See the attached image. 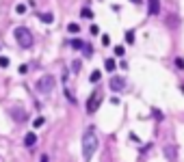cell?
<instances>
[{
  "label": "cell",
  "instance_id": "obj_1",
  "mask_svg": "<svg viewBox=\"0 0 184 162\" xmlns=\"http://www.w3.org/2000/svg\"><path fill=\"white\" fill-rule=\"evenodd\" d=\"M96 149H98V134H96L93 128H91V130H87L82 134V156H85L87 162L91 160V156L96 153Z\"/></svg>",
  "mask_w": 184,
  "mask_h": 162
},
{
  "label": "cell",
  "instance_id": "obj_2",
  "mask_svg": "<svg viewBox=\"0 0 184 162\" xmlns=\"http://www.w3.org/2000/svg\"><path fill=\"white\" fill-rule=\"evenodd\" d=\"M13 37H15V41H17V45H20V48H31V45L35 43L33 33H31L26 26H17V28L13 30Z\"/></svg>",
  "mask_w": 184,
  "mask_h": 162
},
{
  "label": "cell",
  "instance_id": "obj_3",
  "mask_svg": "<svg viewBox=\"0 0 184 162\" xmlns=\"http://www.w3.org/2000/svg\"><path fill=\"white\" fill-rule=\"evenodd\" d=\"M54 84H56V80L52 78V76H41L37 82H35V91L37 93H50V91L54 89Z\"/></svg>",
  "mask_w": 184,
  "mask_h": 162
},
{
  "label": "cell",
  "instance_id": "obj_4",
  "mask_svg": "<svg viewBox=\"0 0 184 162\" xmlns=\"http://www.w3.org/2000/svg\"><path fill=\"white\" fill-rule=\"evenodd\" d=\"M100 104H102V91H100V89H96L93 93L89 95V100H87V112H89V114H93V112L100 108Z\"/></svg>",
  "mask_w": 184,
  "mask_h": 162
},
{
  "label": "cell",
  "instance_id": "obj_5",
  "mask_svg": "<svg viewBox=\"0 0 184 162\" xmlns=\"http://www.w3.org/2000/svg\"><path fill=\"white\" fill-rule=\"evenodd\" d=\"M147 13L158 15L160 13V0H147Z\"/></svg>",
  "mask_w": 184,
  "mask_h": 162
},
{
  "label": "cell",
  "instance_id": "obj_6",
  "mask_svg": "<svg viewBox=\"0 0 184 162\" xmlns=\"http://www.w3.org/2000/svg\"><path fill=\"white\" fill-rule=\"evenodd\" d=\"M110 89H113V91H124V89H126L124 78H117V76H115V78H110Z\"/></svg>",
  "mask_w": 184,
  "mask_h": 162
},
{
  "label": "cell",
  "instance_id": "obj_7",
  "mask_svg": "<svg viewBox=\"0 0 184 162\" xmlns=\"http://www.w3.org/2000/svg\"><path fill=\"white\" fill-rule=\"evenodd\" d=\"M35 143H37V134H35V132H28V134L24 136V145H26V147H35Z\"/></svg>",
  "mask_w": 184,
  "mask_h": 162
},
{
  "label": "cell",
  "instance_id": "obj_8",
  "mask_svg": "<svg viewBox=\"0 0 184 162\" xmlns=\"http://www.w3.org/2000/svg\"><path fill=\"white\" fill-rule=\"evenodd\" d=\"M11 114H13L15 121H24V119H26V112L22 110V108H11Z\"/></svg>",
  "mask_w": 184,
  "mask_h": 162
},
{
  "label": "cell",
  "instance_id": "obj_9",
  "mask_svg": "<svg viewBox=\"0 0 184 162\" xmlns=\"http://www.w3.org/2000/svg\"><path fill=\"white\" fill-rule=\"evenodd\" d=\"M39 19L43 22V24H52V22H54V15H52V13H39Z\"/></svg>",
  "mask_w": 184,
  "mask_h": 162
},
{
  "label": "cell",
  "instance_id": "obj_10",
  "mask_svg": "<svg viewBox=\"0 0 184 162\" xmlns=\"http://www.w3.org/2000/svg\"><path fill=\"white\" fill-rule=\"evenodd\" d=\"M115 67H117V65H115V61H113V58H106V63H104V69H106V72H115Z\"/></svg>",
  "mask_w": 184,
  "mask_h": 162
},
{
  "label": "cell",
  "instance_id": "obj_11",
  "mask_svg": "<svg viewBox=\"0 0 184 162\" xmlns=\"http://www.w3.org/2000/svg\"><path fill=\"white\" fill-rule=\"evenodd\" d=\"M100 78H102V72H98V69H96V72H91V76H89L91 82H100Z\"/></svg>",
  "mask_w": 184,
  "mask_h": 162
},
{
  "label": "cell",
  "instance_id": "obj_12",
  "mask_svg": "<svg viewBox=\"0 0 184 162\" xmlns=\"http://www.w3.org/2000/svg\"><path fill=\"white\" fill-rule=\"evenodd\" d=\"M70 45H72V48H74V50H82V48H85V43H82L80 39H74V41H72Z\"/></svg>",
  "mask_w": 184,
  "mask_h": 162
},
{
  "label": "cell",
  "instance_id": "obj_13",
  "mask_svg": "<svg viewBox=\"0 0 184 162\" xmlns=\"http://www.w3.org/2000/svg\"><path fill=\"white\" fill-rule=\"evenodd\" d=\"M15 13H17V15H24V13H26V5H24V2H20V5L15 7Z\"/></svg>",
  "mask_w": 184,
  "mask_h": 162
},
{
  "label": "cell",
  "instance_id": "obj_14",
  "mask_svg": "<svg viewBox=\"0 0 184 162\" xmlns=\"http://www.w3.org/2000/svg\"><path fill=\"white\" fill-rule=\"evenodd\" d=\"M80 15H82V17H87V19H91V17H93V11H91V9H87V7H85V9L80 11Z\"/></svg>",
  "mask_w": 184,
  "mask_h": 162
},
{
  "label": "cell",
  "instance_id": "obj_15",
  "mask_svg": "<svg viewBox=\"0 0 184 162\" xmlns=\"http://www.w3.org/2000/svg\"><path fill=\"white\" fill-rule=\"evenodd\" d=\"M9 65H11L9 56H0V67H9Z\"/></svg>",
  "mask_w": 184,
  "mask_h": 162
},
{
  "label": "cell",
  "instance_id": "obj_16",
  "mask_svg": "<svg viewBox=\"0 0 184 162\" xmlns=\"http://www.w3.org/2000/svg\"><path fill=\"white\" fill-rule=\"evenodd\" d=\"M67 30H70L72 35H76V33L80 30V26H78V24H70V26H67Z\"/></svg>",
  "mask_w": 184,
  "mask_h": 162
},
{
  "label": "cell",
  "instance_id": "obj_17",
  "mask_svg": "<svg viewBox=\"0 0 184 162\" xmlns=\"http://www.w3.org/2000/svg\"><path fill=\"white\" fill-rule=\"evenodd\" d=\"M82 54H85V56H91V54H93V50H91V45H87V43H85V48H82Z\"/></svg>",
  "mask_w": 184,
  "mask_h": 162
},
{
  "label": "cell",
  "instance_id": "obj_18",
  "mask_svg": "<svg viewBox=\"0 0 184 162\" xmlns=\"http://www.w3.org/2000/svg\"><path fill=\"white\" fill-rule=\"evenodd\" d=\"M126 41H128V43L134 41V30H128V33H126Z\"/></svg>",
  "mask_w": 184,
  "mask_h": 162
},
{
  "label": "cell",
  "instance_id": "obj_19",
  "mask_svg": "<svg viewBox=\"0 0 184 162\" xmlns=\"http://www.w3.org/2000/svg\"><path fill=\"white\" fill-rule=\"evenodd\" d=\"M43 121H45L43 117H37V119L33 121V125H35V128H41V125H43Z\"/></svg>",
  "mask_w": 184,
  "mask_h": 162
},
{
  "label": "cell",
  "instance_id": "obj_20",
  "mask_svg": "<svg viewBox=\"0 0 184 162\" xmlns=\"http://www.w3.org/2000/svg\"><path fill=\"white\" fill-rule=\"evenodd\" d=\"M72 65H74V67H72V72H76V74H78V72H80V61H74Z\"/></svg>",
  "mask_w": 184,
  "mask_h": 162
},
{
  "label": "cell",
  "instance_id": "obj_21",
  "mask_svg": "<svg viewBox=\"0 0 184 162\" xmlns=\"http://www.w3.org/2000/svg\"><path fill=\"white\" fill-rule=\"evenodd\" d=\"M124 52H126V50L121 48V45H117V48H115V54H117V56H124Z\"/></svg>",
  "mask_w": 184,
  "mask_h": 162
},
{
  "label": "cell",
  "instance_id": "obj_22",
  "mask_svg": "<svg viewBox=\"0 0 184 162\" xmlns=\"http://www.w3.org/2000/svg\"><path fill=\"white\" fill-rule=\"evenodd\" d=\"M175 67H178V69H184V61H182V58H175Z\"/></svg>",
  "mask_w": 184,
  "mask_h": 162
},
{
  "label": "cell",
  "instance_id": "obj_23",
  "mask_svg": "<svg viewBox=\"0 0 184 162\" xmlns=\"http://www.w3.org/2000/svg\"><path fill=\"white\" fill-rule=\"evenodd\" d=\"M89 30H91V35H98V33H100V28H98V26H96V24H93V26H91V28H89Z\"/></svg>",
  "mask_w": 184,
  "mask_h": 162
},
{
  "label": "cell",
  "instance_id": "obj_24",
  "mask_svg": "<svg viewBox=\"0 0 184 162\" xmlns=\"http://www.w3.org/2000/svg\"><path fill=\"white\" fill-rule=\"evenodd\" d=\"M28 72V65H20V74H26Z\"/></svg>",
  "mask_w": 184,
  "mask_h": 162
},
{
  "label": "cell",
  "instance_id": "obj_25",
  "mask_svg": "<svg viewBox=\"0 0 184 162\" xmlns=\"http://www.w3.org/2000/svg\"><path fill=\"white\" fill-rule=\"evenodd\" d=\"M102 43H104V45H108V43H110V37H108V35H104V37H102Z\"/></svg>",
  "mask_w": 184,
  "mask_h": 162
},
{
  "label": "cell",
  "instance_id": "obj_26",
  "mask_svg": "<svg viewBox=\"0 0 184 162\" xmlns=\"http://www.w3.org/2000/svg\"><path fill=\"white\" fill-rule=\"evenodd\" d=\"M41 162H48V156H41Z\"/></svg>",
  "mask_w": 184,
  "mask_h": 162
},
{
  "label": "cell",
  "instance_id": "obj_27",
  "mask_svg": "<svg viewBox=\"0 0 184 162\" xmlns=\"http://www.w3.org/2000/svg\"><path fill=\"white\" fill-rule=\"evenodd\" d=\"M130 2H134V5H136V2H141V0H130Z\"/></svg>",
  "mask_w": 184,
  "mask_h": 162
},
{
  "label": "cell",
  "instance_id": "obj_28",
  "mask_svg": "<svg viewBox=\"0 0 184 162\" xmlns=\"http://www.w3.org/2000/svg\"><path fill=\"white\" fill-rule=\"evenodd\" d=\"M0 48H2V45H0Z\"/></svg>",
  "mask_w": 184,
  "mask_h": 162
}]
</instances>
